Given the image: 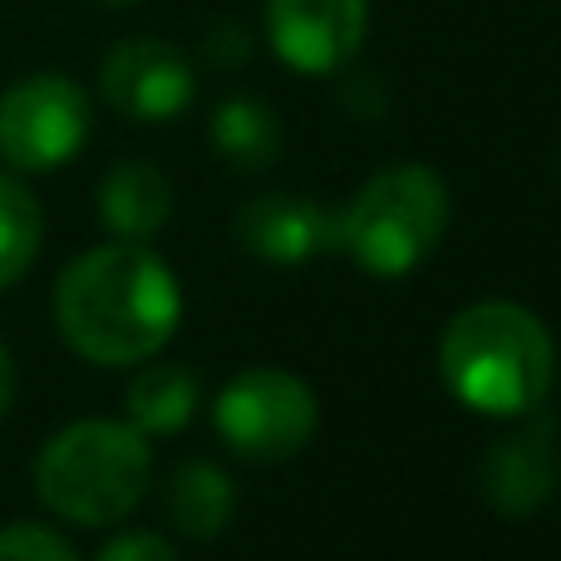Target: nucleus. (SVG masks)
Segmentation results:
<instances>
[{"mask_svg": "<svg viewBox=\"0 0 561 561\" xmlns=\"http://www.w3.org/2000/svg\"><path fill=\"white\" fill-rule=\"evenodd\" d=\"M183 320V286L144 242H108L75 256L55 286V325L94 365L158 355Z\"/></svg>", "mask_w": 561, "mask_h": 561, "instance_id": "nucleus-1", "label": "nucleus"}, {"mask_svg": "<svg viewBox=\"0 0 561 561\" xmlns=\"http://www.w3.org/2000/svg\"><path fill=\"white\" fill-rule=\"evenodd\" d=\"M438 375L473 414L517 419L552 389L557 350L547 325L517 300H478L448 320L438 340Z\"/></svg>", "mask_w": 561, "mask_h": 561, "instance_id": "nucleus-2", "label": "nucleus"}, {"mask_svg": "<svg viewBox=\"0 0 561 561\" xmlns=\"http://www.w3.org/2000/svg\"><path fill=\"white\" fill-rule=\"evenodd\" d=\"M153 483L148 434L114 419H79L59 428L35 458V493L55 517L79 527L124 523Z\"/></svg>", "mask_w": 561, "mask_h": 561, "instance_id": "nucleus-3", "label": "nucleus"}, {"mask_svg": "<svg viewBox=\"0 0 561 561\" xmlns=\"http://www.w3.org/2000/svg\"><path fill=\"white\" fill-rule=\"evenodd\" d=\"M448 187L428 163L375 173L340 207V247L369 276H409L448 232Z\"/></svg>", "mask_w": 561, "mask_h": 561, "instance_id": "nucleus-4", "label": "nucleus"}, {"mask_svg": "<svg viewBox=\"0 0 561 561\" xmlns=\"http://www.w3.org/2000/svg\"><path fill=\"white\" fill-rule=\"evenodd\" d=\"M316 419L320 404L306 379L272 365L232 375L213 409L222 444L237 458H252V463H280V458L300 454L316 434Z\"/></svg>", "mask_w": 561, "mask_h": 561, "instance_id": "nucleus-5", "label": "nucleus"}, {"mask_svg": "<svg viewBox=\"0 0 561 561\" xmlns=\"http://www.w3.org/2000/svg\"><path fill=\"white\" fill-rule=\"evenodd\" d=\"M94 108L69 75H30L0 94V158L15 173H49L84 148Z\"/></svg>", "mask_w": 561, "mask_h": 561, "instance_id": "nucleus-6", "label": "nucleus"}, {"mask_svg": "<svg viewBox=\"0 0 561 561\" xmlns=\"http://www.w3.org/2000/svg\"><path fill=\"white\" fill-rule=\"evenodd\" d=\"M561 488L557 424L547 414H517V424L497 438L478 463V493L503 517H533Z\"/></svg>", "mask_w": 561, "mask_h": 561, "instance_id": "nucleus-7", "label": "nucleus"}, {"mask_svg": "<svg viewBox=\"0 0 561 561\" xmlns=\"http://www.w3.org/2000/svg\"><path fill=\"white\" fill-rule=\"evenodd\" d=\"M193 65L183 49L163 45V39H124L104 55L99 69V94L114 114L134 118V124H168L193 104Z\"/></svg>", "mask_w": 561, "mask_h": 561, "instance_id": "nucleus-8", "label": "nucleus"}, {"mask_svg": "<svg viewBox=\"0 0 561 561\" xmlns=\"http://www.w3.org/2000/svg\"><path fill=\"white\" fill-rule=\"evenodd\" d=\"M266 35L280 65L335 75L369 35V0H266Z\"/></svg>", "mask_w": 561, "mask_h": 561, "instance_id": "nucleus-9", "label": "nucleus"}, {"mask_svg": "<svg viewBox=\"0 0 561 561\" xmlns=\"http://www.w3.org/2000/svg\"><path fill=\"white\" fill-rule=\"evenodd\" d=\"M237 247L266 266H306L340 247V213L300 193L247 197L237 213Z\"/></svg>", "mask_w": 561, "mask_h": 561, "instance_id": "nucleus-10", "label": "nucleus"}, {"mask_svg": "<svg viewBox=\"0 0 561 561\" xmlns=\"http://www.w3.org/2000/svg\"><path fill=\"white\" fill-rule=\"evenodd\" d=\"M99 217L118 242H148L168 227L173 217V183L158 163L144 158H128L99 187Z\"/></svg>", "mask_w": 561, "mask_h": 561, "instance_id": "nucleus-11", "label": "nucleus"}, {"mask_svg": "<svg viewBox=\"0 0 561 561\" xmlns=\"http://www.w3.org/2000/svg\"><path fill=\"white\" fill-rule=\"evenodd\" d=\"M207 134H213V153L222 158V163L242 168V173L272 168L280 158V144H286L276 108L252 94H232L227 104H217Z\"/></svg>", "mask_w": 561, "mask_h": 561, "instance_id": "nucleus-12", "label": "nucleus"}, {"mask_svg": "<svg viewBox=\"0 0 561 561\" xmlns=\"http://www.w3.org/2000/svg\"><path fill=\"white\" fill-rule=\"evenodd\" d=\"M237 513V493L232 478L213 463H183L173 478H168V517L183 537L193 542H213V537L227 533Z\"/></svg>", "mask_w": 561, "mask_h": 561, "instance_id": "nucleus-13", "label": "nucleus"}, {"mask_svg": "<svg viewBox=\"0 0 561 561\" xmlns=\"http://www.w3.org/2000/svg\"><path fill=\"white\" fill-rule=\"evenodd\" d=\"M197 399H203V389H197L193 369L158 365V369L134 375V385H128V394H124V409H128V424H134L138 434L168 438V434H183V428L193 424Z\"/></svg>", "mask_w": 561, "mask_h": 561, "instance_id": "nucleus-14", "label": "nucleus"}, {"mask_svg": "<svg viewBox=\"0 0 561 561\" xmlns=\"http://www.w3.org/2000/svg\"><path fill=\"white\" fill-rule=\"evenodd\" d=\"M39 242H45V217L39 203L20 178L0 173V290L15 286L35 266Z\"/></svg>", "mask_w": 561, "mask_h": 561, "instance_id": "nucleus-15", "label": "nucleus"}, {"mask_svg": "<svg viewBox=\"0 0 561 561\" xmlns=\"http://www.w3.org/2000/svg\"><path fill=\"white\" fill-rule=\"evenodd\" d=\"M0 561H79V552L59 533L39 523L0 527Z\"/></svg>", "mask_w": 561, "mask_h": 561, "instance_id": "nucleus-16", "label": "nucleus"}, {"mask_svg": "<svg viewBox=\"0 0 561 561\" xmlns=\"http://www.w3.org/2000/svg\"><path fill=\"white\" fill-rule=\"evenodd\" d=\"M99 561H178V547L158 533H118Z\"/></svg>", "mask_w": 561, "mask_h": 561, "instance_id": "nucleus-17", "label": "nucleus"}, {"mask_svg": "<svg viewBox=\"0 0 561 561\" xmlns=\"http://www.w3.org/2000/svg\"><path fill=\"white\" fill-rule=\"evenodd\" d=\"M207 55H213L217 65H242V59H247L242 25H217L213 35H207Z\"/></svg>", "mask_w": 561, "mask_h": 561, "instance_id": "nucleus-18", "label": "nucleus"}, {"mask_svg": "<svg viewBox=\"0 0 561 561\" xmlns=\"http://www.w3.org/2000/svg\"><path fill=\"white\" fill-rule=\"evenodd\" d=\"M10 404H15V359H10V350L0 345V419L10 414Z\"/></svg>", "mask_w": 561, "mask_h": 561, "instance_id": "nucleus-19", "label": "nucleus"}, {"mask_svg": "<svg viewBox=\"0 0 561 561\" xmlns=\"http://www.w3.org/2000/svg\"><path fill=\"white\" fill-rule=\"evenodd\" d=\"M99 5H134V0H99Z\"/></svg>", "mask_w": 561, "mask_h": 561, "instance_id": "nucleus-20", "label": "nucleus"}]
</instances>
